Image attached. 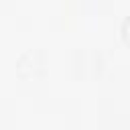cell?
<instances>
[{
    "label": "cell",
    "mask_w": 130,
    "mask_h": 130,
    "mask_svg": "<svg viewBox=\"0 0 130 130\" xmlns=\"http://www.w3.org/2000/svg\"><path fill=\"white\" fill-rule=\"evenodd\" d=\"M43 67V53L39 49H26L18 61H16V71L20 77H30V75H37Z\"/></svg>",
    "instance_id": "6da1fadb"
},
{
    "label": "cell",
    "mask_w": 130,
    "mask_h": 130,
    "mask_svg": "<svg viewBox=\"0 0 130 130\" xmlns=\"http://www.w3.org/2000/svg\"><path fill=\"white\" fill-rule=\"evenodd\" d=\"M122 32H124V39L130 43V16L124 18V22H122Z\"/></svg>",
    "instance_id": "7a4b0ae2"
}]
</instances>
